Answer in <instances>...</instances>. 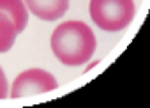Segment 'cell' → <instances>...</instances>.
I'll list each match as a JSON object with an SVG mask.
<instances>
[{
	"label": "cell",
	"instance_id": "6da1fadb",
	"mask_svg": "<svg viewBox=\"0 0 150 108\" xmlns=\"http://www.w3.org/2000/svg\"><path fill=\"white\" fill-rule=\"evenodd\" d=\"M97 41L92 29L83 21H64L51 34V51L65 66H83L94 51Z\"/></svg>",
	"mask_w": 150,
	"mask_h": 108
},
{
	"label": "cell",
	"instance_id": "7a4b0ae2",
	"mask_svg": "<svg viewBox=\"0 0 150 108\" xmlns=\"http://www.w3.org/2000/svg\"><path fill=\"white\" fill-rule=\"evenodd\" d=\"M134 13L132 0H90V18L106 32L124 30L132 21Z\"/></svg>",
	"mask_w": 150,
	"mask_h": 108
},
{
	"label": "cell",
	"instance_id": "3957f363",
	"mask_svg": "<svg viewBox=\"0 0 150 108\" xmlns=\"http://www.w3.org/2000/svg\"><path fill=\"white\" fill-rule=\"evenodd\" d=\"M58 87L55 76L44 69H27L23 73H20L13 83V89L9 92V97L13 99H20V97H30V96H37V94H44V92H51Z\"/></svg>",
	"mask_w": 150,
	"mask_h": 108
},
{
	"label": "cell",
	"instance_id": "277c9868",
	"mask_svg": "<svg viewBox=\"0 0 150 108\" xmlns=\"http://www.w3.org/2000/svg\"><path fill=\"white\" fill-rule=\"evenodd\" d=\"M25 6L34 16L44 21H55L65 14L69 0H25Z\"/></svg>",
	"mask_w": 150,
	"mask_h": 108
},
{
	"label": "cell",
	"instance_id": "5b68a950",
	"mask_svg": "<svg viewBox=\"0 0 150 108\" xmlns=\"http://www.w3.org/2000/svg\"><path fill=\"white\" fill-rule=\"evenodd\" d=\"M0 13H4L14 21L18 34L25 30L28 23V9L25 6V0H0Z\"/></svg>",
	"mask_w": 150,
	"mask_h": 108
},
{
	"label": "cell",
	"instance_id": "8992f818",
	"mask_svg": "<svg viewBox=\"0 0 150 108\" xmlns=\"http://www.w3.org/2000/svg\"><path fill=\"white\" fill-rule=\"evenodd\" d=\"M18 37L16 25L11 18H7L4 13H0V53H6L14 46V41Z\"/></svg>",
	"mask_w": 150,
	"mask_h": 108
},
{
	"label": "cell",
	"instance_id": "52a82bcc",
	"mask_svg": "<svg viewBox=\"0 0 150 108\" xmlns=\"http://www.w3.org/2000/svg\"><path fill=\"white\" fill-rule=\"evenodd\" d=\"M9 96V85H7V78L4 74V69L0 67V99H6Z\"/></svg>",
	"mask_w": 150,
	"mask_h": 108
}]
</instances>
